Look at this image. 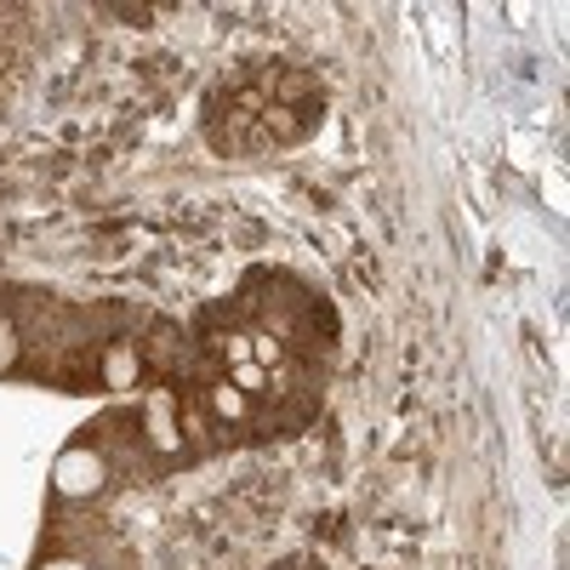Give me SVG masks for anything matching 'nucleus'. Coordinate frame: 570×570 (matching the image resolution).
I'll return each mask as SVG.
<instances>
[{
  "label": "nucleus",
  "instance_id": "1",
  "mask_svg": "<svg viewBox=\"0 0 570 570\" xmlns=\"http://www.w3.org/2000/svg\"><path fill=\"white\" fill-rule=\"evenodd\" d=\"M52 480H58L63 497H91V491L104 485V462L91 456V451H63L58 468H52Z\"/></svg>",
  "mask_w": 570,
  "mask_h": 570
},
{
  "label": "nucleus",
  "instance_id": "2",
  "mask_svg": "<svg viewBox=\"0 0 570 570\" xmlns=\"http://www.w3.org/2000/svg\"><path fill=\"white\" fill-rule=\"evenodd\" d=\"M0 365H12V331L0 325Z\"/></svg>",
  "mask_w": 570,
  "mask_h": 570
},
{
  "label": "nucleus",
  "instance_id": "3",
  "mask_svg": "<svg viewBox=\"0 0 570 570\" xmlns=\"http://www.w3.org/2000/svg\"><path fill=\"white\" fill-rule=\"evenodd\" d=\"M40 570H86V564H75V559H63V564H40Z\"/></svg>",
  "mask_w": 570,
  "mask_h": 570
}]
</instances>
